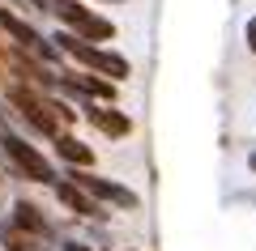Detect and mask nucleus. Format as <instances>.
<instances>
[{
    "mask_svg": "<svg viewBox=\"0 0 256 251\" xmlns=\"http://www.w3.org/2000/svg\"><path fill=\"white\" fill-rule=\"evenodd\" d=\"M107 4H124V0H107Z\"/></svg>",
    "mask_w": 256,
    "mask_h": 251,
    "instance_id": "nucleus-15",
    "label": "nucleus"
},
{
    "mask_svg": "<svg viewBox=\"0 0 256 251\" xmlns=\"http://www.w3.org/2000/svg\"><path fill=\"white\" fill-rule=\"evenodd\" d=\"M0 243H4L9 251H38V247H34V234H26L22 226H13V222L0 226Z\"/></svg>",
    "mask_w": 256,
    "mask_h": 251,
    "instance_id": "nucleus-11",
    "label": "nucleus"
},
{
    "mask_svg": "<svg viewBox=\"0 0 256 251\" xmlns=\"http://www.w3.org/2000/svg\"><path fill=\"white\" fill-rule=\"evenodd\" d=\"M68 179L73 183H82L86 192H90L98 205H116V209H141V196L137 192H128L124 183H116V179H102V175H86L82 166H73L68 171Z\"/></svg>",
    "mask_w": 256,
    "mask_h": 251,
    "instance_id": "nucleus-5",
    "label": "nucleus"
},
{
    "mask_svg": "<svg viewBox=\"0 0 256 251\" xmlns=\"http://www.w3.org/2000/svg\"><path fill=\"white\" fill-rule=\"evenodd\" d=\"M56 196H60V205H68L77 217H107L102 213V205L90 196V192L82 188V183H73V179H64V183H56Z\"/></svg>",
    "mask_w": 256,
    "mask_h": 251,
    "instance_id": "nucleus-7",
    "label": "nucleus"
},
{
    "mask_svg": "<svg viewBox=\"0 0 256 251\" xmlns=\"http://www.w3.org/2000/svg\"><path fill=\"white\" fill-rule=\"evenodd\" d=\"M52 43H60V51H64V55L82 60L90 72H98V77H107V81H124V77H128V60H124L120 51H102V47H90L82 34H73V30H60Z\"/></svg>",
    "mask_w": 256,
    "mask_h": 251,
    "instance_id": "nucleus-1",
    "label": "nucleus"
},
{
    "mask_svg": "<svg viewBox=\"0 0 256 251\" xmlns=\"http://www.w3.org/2000/svg\"><path fill=\"white\" fill-rule=\"evenodd\" d=\"M248 166H252V171H256V149H252V153H248Z\"/></svg>",
    "mask_w": 256,
    "mask_h": 251,
    "instance_id": "nucleus-14",
    "label": "nucleus"
},
{
    "mask_svg": "<svg viewBox=\"0 0 256 251\" xmlns=\"http://www.w3.org/2000/svg\"><path fill=\"white\" fill-rule=\"evenodd\" d=\"M73 34H82V38H98V43H111L116 38V21H107V17H98V13H86V21L73 30Z\"/></svg>",
    "mask_w": 256,
    "mask_h": 251,
    "instance_id": "nucleus-10",
    "label": "nucleus"
},
{
    "mask_svg": "<svg viewBox=\"0 0 256 251\" xmlns=\"http://www.w3.org/2000/svg\"><path fill=\"white\" fill-rule=\"evenodd\" d=\"M9 102L18 107V115L26 119V124L34 128L38 136H52V141L60 136V128H56V115L73 119V111L64 107V102H60V107H56V102H43V98H38L34 90H26V85H18V90H9Z\"/></svg>",
    "mask_w": 256,
    "mask_h": 251,
    "instance_id": "nucleus-3",
    "label": "nucleus"
},
{
    "mask_svg": "<svg viewBox=\"0 0 256 251\" xmlns=\"http://www.w3.org/2000/svg\"><path fill=\"white\" fill-rule=\"evenodd\" d=\"M64 251H94V247H86V243H64Z\"/></svg>",
    "mask_w": 256,
    "mask_h": 251,
    "instance_id": "nucleus-13",
    "label": "nucleus"
},
{
    "mask_svg": "<svg viewBox=\"0 0 256 251\" xmlns=\"http://www.w3.org/2000/svg\"><path fill=\"white\" fill-rule=\"evenodd\" d=\"M0 30H4V34H13V43H18L22 51L38 55L43 64H64V51H60V47H52L34 26H30V21H22L13 9H0Z\"/></svg>",
    "mask_w": 256,
    "mask_h": 251,
    "instance_id": "nucleus-4",
    "label": "nucleus"
},
{
    "mask_svg": "<svg viewBox=\"0 0 256 251\" xmlns=\"http://www.w3.org/2000/svg\"><path fill=\"white\" fill-rule=\"evenodd\" d=\"M56 153H60V162H68V166H94V149L82 145L77 136H56Z\"/></svg>",
    "mask_w": 256,
    "mask_h": 251,
    "instance_id": "nucleus-9",
    "label": "nucleus"
},
{
    "mask_svg": "<svg viewBox=\"0 0 256 251\" xmlns=\"http://www.w3.org/2000/svg\"><path fill=\"white\" fill-rule=\"evenodd\" d=\"M244 38H248V51L256 55V17H248V26H244Z\"/></svg>",
    "mask_w": 256,
    "mask_h": 251,
    "instance_id": "nucleus-12",
    "label": "nucleus"
},
{
    "mask_svg": "<svg viewBox=\"0 0 256 251\" xmlns=\"http://www.w3.org/2000/svg\"><path fill=\"white\" fill-rule=\"evenodd\" d=\"M9 222H13V226H22L26 234H34V239H47V234H52L47 217L38 213V209L30 205V200H18V205H13V217H9Z\"/></svg>",
    "mask_w": 256,
    "mask_h": 251,
    "instance_id": "nucleus-8",
    "label": "nucleus"
},
{
    "mask_svg": "<svg viewBox=\"0 0 256 251\" xmlns=\"http://www.w3.org/2000/svg\"><path fill=\"white\" fill-rule=\"evenodd\" d=\"M124 251H132V247H124Z\"/></svg>",
    "mask_w": 256,
    "mask_h": 251,
    "instance_id": "nucleus-16",
    "label": "nucleus"
},
{
    "mask_svg": "<svg viewBox=\"0 0 256 251\" xmlns=\"http://www.w3.org/2000/svg\"><path fill=\"white\" fill-rule=\"evenodd\" d=\"M86 119H90L94 128H98L102 136H111V141H120V136H128L132 132V119L124 115V111H116V107H102V102H86Z\"/></svg>",
    "mask_w": 256,
    "mask_h": 251,
    "instance_id": "nucleus-6",
    "label": "nucleus"
},
{
    "mask_svg": "<svg viewBox=\"0 0 256 251\" xmlns=\"http://www.w3.org/2000/svg\"><path fill=\"white\" fill-rule=\"evenodd\" d=\"M0 149L13 158V166H18L26 179H34V183H56V166L34 149V145H26L18 132H13L9 119H4V111H0Z\"/></svg>",
    "mask_w": 256,
    "mask_h": 251,
    "instance_id": "nucleus-2",
    "label": "nucleus"
}]
</instances>
